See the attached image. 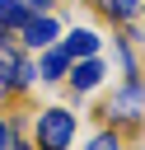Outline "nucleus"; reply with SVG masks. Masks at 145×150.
<instances>
[{
    "mask_svg": "<svg viewBox=\"0 0 145 150\" xmlns=\"http://www.w3.org/2000/svg\"><path fill=\"white\" fill-rule=\"evenodd\" d=\"M98 5H103L108 19H131V14L140 9V0H98Z\"/></svg>",
    "mask_w": 145,
    "mask_h": 150,
    "instance_id": "8",
    "label": "nucleus"
},
{
    "mask_svg": "<svg viewBox=\"0 0 145 150\" xmlns=\"http://www.w3.org/2000/svg\"><path fill=\"white\" fill-rule=\"evenodd\" d=\"M23 5H28L33 14H47V9H51V0H23Z\"/></svg>",
    "mask_w": 145,
    "mask_h": 150,
    "instance_id": "11",
    "label": "nucleus"
},
{
    "mask_svg": "<svg viewBox=\"0 0 145 150\" xmlns=\"http://www.w3.org/2000/svg\"><path fill=\"white\" fill-rule=\"evenodd\" d=\"M89 150H122V141H117V136H108V131H103V136H94V145H89Z\"/></svg>",
    "mask_w": 145,
    "mask_h": 150,
    "instance_id": "9",
    "label": "nucleus"
},
{
    "mask_svg": "<svg viewBox=\"0 0 145 150\" xmlns=\"http://www.w3.org/2000/svg\"><path fill=\"white\" fill-rule=\"evenodd\" d=\"M28 19H33V9H28L23 0H0V28H5V33H9V28H23Z\"/></svg>",
    "mask_w": 145,
    "mask_h": 150,
    "instance_id": "6",
    "label": "nucleus"
},
{
    "mask_svg": "<svg viewBox=\"0 0 145 150\" xmlns=\"http://www.w3.org/2000/svg\"><path fill=\"white\" fill-rule=\"evenodd\" d=\"M65 70H70V52H65V47H47V52H42L37 75H42V80H61Z\"/></svg>",
    "mask_w": 145,
    "mask_h": 150,
    "instance_id": "4",
    "label": "nucleus"
},
{
    "mask_svg": "<svg viewBox=\"0 0 145 150\" xmlns=\"http://www.w3.org/2000/svg\"><path fill=\"white\" fill-rule=\"evenodd\" d=\"M23 42H28V47H51V42H56V19H51V14H33V19L23 23Z\"/></svg>",
    "mask_w": 145,
    "mask_h": 150,
    "instance_id": "3",
    "label": "nucleus"
},
{
    "mask_svg": "<svg viewBox=\"0 0 145 150\" xmlns=\"http://www.w3.org/2000/svg\"><path fill=\"white\" fill-rule=\"evenodd\" d=\"M9 145H14V127L0 117V150H9Z\"/></svg>",
    "mask_w": 145,
    "mask_h": 150,
    "instance_id": "10",
    "label": "nucleus"
},
{
    "mask_svg": "<svg viewBox=\"0 0 145 150\" xmlns=\"http://www.w3.org/2000/svg\"><path fill=\"white\" fill-rule=\"evenodd\" d=\"M65 52H70V61H75V56L84 61V56H94V52H98V38H94L89 28H75V33L65 38Z\"/></svg>",
    "mask_w": 145,
    "mask_h": 150,
    "instance_id": "7",
    "label": "nucleus"
},
{
    "mask_svg": "<svg viewBox=\"0 0 145 150\" xmlns=\"http://www.w3.org/2000/svg\"><path fill=\"white\" fill-rule=\"evenodd\" d=\"M103 112H108L112 122H140V117H145V84H140V80H126V84L103 103Z\"/></svg>",
    "mask_w": 145,
    "mask_h": 150,
    "instance_id": "2",
    "label": "nucleus"
},
{
    "mask_svg": "<svg viewBox=\"0 0 145 150\" xmlns=\"http://www.w3.org/2000/svg\"><path fill=\"white\" fill-rule=\"evenodd\" d=\"M98 75H103V66H98L94 56H84V61H75V70H70V84L84 94V89H94V84H98Z\"/></svg>",
    "mask_w": 145,
    "mask_h": 150,
    "instance_id": "5",
    "label": "nucleus"
},
{
    "mask_svg": "<svg viewBox=\"0 0 145 150\" xmlns=\"http://www.w3.org/2000/svg\"><path fill=\"white\" fill-rule=\"evenodd\" d=\"M70 141H75V112L47 108L37 117V150H70Z\"/></svg>",
    "mask_w": 145,
    "mask_h": 150,
    "instance_id": "1",
    "label": "nucleus"
}]
</instances>
